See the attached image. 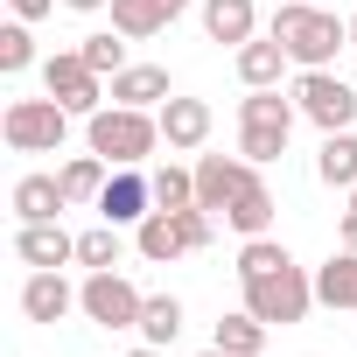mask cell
I'll return each mask as SVG.
<instances>
[{"mask_svg":"<svg viewBox=\"0 0 357 357\" xmlns=\"http://www.w3.org/2000/svg\"><path fill=\"white\" fill-rule=\"evenodd\" d=\"M218 350H225V357H259V350H266V322H259L252 308L225 315V322H218Z\"/></svg>","mask_w":357,"mask_h":357,"instance_id":"cell-23","label":"cell"},{"mask_svg":"<svg viewBox=\"0 0 357 357\" xmlns=\"http://www.w3.org/2000/svg\"><path fill=\"white\" fill-rule=\"evenodd\" d=\"M266 36H273L301 70H329V63H336V50H350V22L322 15L315 0H280L273 22H266Z\"/></svg>","mask_w":357,"mask_h":357,"instance_id":"cell-1","label":"cell"},{"mask_svg":"<svg viewBox=\"0 0 357 357\" xmlns=\"http://www.w3.org/2000/svg\"><path fill=\"white\" fill-rule=\"evenodd\" d=\"M315 301H322V308H357V252H350V245L315 266Z\"/></svg>","mask_w":357,"mask_h":357,"instance_id":"cell-19","label":"cell"},{"mask_svg":"<svg viewBox=\"0 0 357 357\" xmlns=\"http://www.w3.org/2000/svg\"><path fill=\"white\" fill-rule=\"evenodd\" d=\"M133 245H140V259L168 266V259L190 252V231H183V218H175V211H147V218L133 225Z\"/></svg>","mask_w":357,"mask_h":357,"instance_id":"cell-14","label":"cell"},{"mask_svg":"<svg viewBox=\"0 0 357 357\" xmlns=\"http://www.w3.org/2000/svg\"><path fill=\"white\" fill-rule=\"evenodd\" d=\"M252 29H259V8H252V0H204V36H211V43L245 50Z\"/></svg>","mask_w":357,"mask_h":357,"instance_id":"cell-17","label":"cell"},{"mask_svg":"<svg viewBox=\"0 0 357 357\" xmlns=\"http://www.w3.org/2000/svg\"><path fill=\"white\" fill-rule=\"evenodd\" d=\"M204 357H225V350H218V343H211V350H204Z\"/></svg>","mask_w":357,"mask_h":357,"instance_id":"cell-36","label":"cell"},{"mask_svg":"<svg viewBox=\"0 0 357 357\" xmlns=\"http://www.w3.org/2000/svg\"><path fill=\"white\" fill-rule=\"evenodd\" d=\"M175 98V84H168V70L161 63H126L119 77H112V105H168Z\"/></svg>","mask_w":357,"mask_h":357,"instance_id":"cell-16","label":"cell"},{"mask_svg":"<svg viewBox=\"0 0 357 357\" xmlns=\"http://www.w3.org/2000/svg\"><path fill=\"white\" fill-rule=\"evenodd\" d=\"M350 204H357V190H350Z\"/></svg>","mask_w":357,"mask_h":357,"instance_id":"cell-38","label":"cell"},{"mask_svg":"<svg viewBox=\"0 0 357 357\" xmlns=\"http://www.w3.org/2000/svg\"><path fill=\"white\" fill-rule=\"evenodd\" d=\"M252 183H259V161H245V154H204V161H197V204H204L211 218H225Z\"/></svg>","mask_w":357,"mask_h":357,"instance_id":"cell-8","label":"cell"},{"mask_svg":"<svg viewBox=\"0 0 357 357\" xmlns=\"http://www.w3.org/2000/svg\"><path fill=\"white\" fill-rule=\"evenodd\" d=\"M8 204H15V218H22V225H50V218H63V211H70V190H63V175H22Z\"/></svg>","mask_w":357,"mask_h":357,"instance_id":"cell-13","label":"cell"},{"mask_svg":"<svg viewBox=\"0 0 357 357\" xmlns=\"http://www.w3.org/2000/svg\"><path fill=\"white\" fill-rule=\"evenodd\" d=\"M77 308L98 322V329H140V308H147V294L126 280V273H84V287H77Z\"/></svg>","mask_w":357,"mask_h":357,"instance_id":"cell-6","label":"cell"},{"mask_svg":"<svg viewBox=\"0 0 357 357\" xmlns=\"http://www.w3.org/2000/svg\"><path fill=\"white\" fill-rule=\"evenodd\" d=\"M63 190H70V204H98V190H105V175H112V161H98V154H70L63 168Z\"/></svg>","mask_w":357,"mask_h":357,"instance_id":"cell-24","label":"cell"},{"mask_svg":"<svg viewBox=\"0 0 357 357\" xmlns=\"http://www.w3.org/2000/svg\"><path fill=\"white\" fill-rule=\"evenodd\" d=\"M70 15H98V8H112V0H63Z\"/></svg>","mask_w":357,"mask_h":357,"instance_id":"cell-33","label":"cell"},{"mask_svg":"<svg viewBox=\"0 0 357 357\" xmlns=\"http://www.w3.org/2000/svg\"><path fill=\"white\" fill-rule=\"evenodd\" d=\"M294 252L287 245H273V238H245L238 245V280H252V273H273V266H287Z\"/></svg>","mask_w":357,"mask_h":357,"instance_id":"cell-29","label":"cell"},{"mask_svg":"<svg viewBox=\"0 0 357 357\" xmlns=\"http://www.w3.org/2000/svg\"><path fill=\"white\" fill-rule=\"evenodd\" d=\"M343 245H350V252H357V204H350V211H343Z\"/></svg>","mask_w":357,"mask_h":357,"instance_id":"cell-32","label":"cell"},{"mask_svg":"<svg viewBox=\"0 0 357 357\" xmlns=\"http://www.w3.org/2000/svg\"><path fill=\"white\" fill-rule=\"evenodd\" d=\"M15 8V22H43V15H56V0H8Z\"/></svg>","mask_w":357,"mask_h":357,"instance_id":"cell-31","label":"cell"},{"mask_svg":"<svg viewBox=\"0 0 357 357\" xmlns=\"http://www.w3.org/2000/svg\"><path fill=\"white\" fill-rule=\"evenodd\" d=\"M294 98H280V84L273 91H252V98H238V154L245 161H280L287 154V133H294Z\"/></svg>","mask_w":357,"mask_h":357,"instance_id":"cell-3","label":"cell"},{"mask_svg":"<svg viewBox=\"0 0 357 357\" xmlns=\"http://www.w3.org/2000/svg\"><path fill=\"white\" fill-rule=\"evenodd\" d=\"M147 211H154V175H140V168H112L105 190H98V218H105V225H140Z\"/></svg>","mask_w":357,"mask_h":357,"instance_id":"cell-10","label":"cell"},{"mask_svg":"<svg viewBox=\"0 0 357 357\" xmlns=\"http://www.w3.org/2000/svg\"><path fill=\"white\" fill-rule=\"evenodd\" d=\"M315 175H322L329 190H357V133H350V126H343V133H322Z\"/></svg>","mask_w":357,"mask_h":357,"instance_id":"cell-21","label":"cell"},{"mask_svg":"<svg viewBox=\"0 0 357 357\" xmlns=\"http://www.w3.org/2000/svg\"><path fill=\"white\" fill-rule=\"evenodd\" d=\"M36 63V36H29V22H8V29H0V70H29Z\"/></svg>","mask_w":357,"mask_h":357,"instance_id":"cell-30","label":"cell"},{"mask_svg":"<svg viewBox=\"0 0 357 357\" xmlns=\"http://www.w3.org/2000/svg\"><path fill=\"white\" fill-rule=\"evenodd\" d=\"M197 204V168H154V211H190Z\"/></svg>","mask_w":357,"mask_h":357,"instance_id":"cell-26","label":"cell"},{"mask_svg":"<svg viewBox=\"0 0 357 357\" xmlns=\"http://www.w3.org/2000/svg\"><path fill=\"white\" fill-rule=\"evenodd\" d=\"M350 50H357V15H350Z\"/></svg>","mask_w":357,"mask_h":357,"instance_id":"cell-35","label":"cell"},{"mask_svg":"<svg viewBox=\"0 0 357 357\" xmlns=\"http://www.w3.org/2000/svg\"><path fill=\"white\" fill-rule=\"evenodd\" d=\"M225 225H231L238 238H266V231H273V190H266V183H252V190L225 211Z\"/></svg>","mask_w":357,"mask_h":357,"instance_id":"cell-22","label":"cell"},{"mask_svg":"<svg viewBox=\"0 0 357 357\" xmlns=\"http://www.w3.org/2000/svg\"><path fill=\"white\" fill-rule=\"evenodd\" d=\"M70 308H77V287L63 280V266H36L22 280V315L29 322H63Z\"/></svg>","mask_w":357,"mask_h":357,"instance_id":"cell-11","label":"cell"},{"mask_svg":"<svg viewBox=\"0 0 357 357\" xmlns=\"http://www.w3.org/2000/svg\"><path fill=\"white\" fill-rule=\"evenodd\" d=\"M84 140H91L98 161H112V168H140V161L161 147V119L140 112V105H98V112L84 119Z\"/></svg>","mask_w":357,"mask_h":357,"instance_id":"cell-2","label":"cell"},{"mask_svg":"<svg viewBox=\"0 0 357 357\" xmlns=\"http://www.w3.org/2000/svg\"><path fill=\"white\" fill-rule=\"evenodd\" d=\"M15 252H22V266H70L77 259V238L50 218V225H22L15 231Z\"/></svg>","mask_w":357,"mask_h":357,"instance_id":"cell-15","label":"cell"},{"mask_svg":"<svg viewBox=\"0 0 357 357\" xmlns=\"http://www.w3.org/2000/svg\"><path fill=\"white\" fill-rule=\"evenodd\" d=\"M245 308H252L266 329H294V322L315 308V273H301L294 259L273 266V273H252V280H245Z\"/></svg>","mask_w":357,"mask_h":357,"instance_id":"cell-4","label":"cell"},{"mask_svg":"<svg viewBox=\"0 0 357 357\" xmlns=\"http://www.w3.org/2000/svg\"><path fill=\"white\" fill-rule=\"evenodd\" d=\"M294 105H301V119H315L322 133H343V126L357 119V91H350L343 77H329V70H301Z\"/></svg>","mask_w":357,"mask_h":357,"instance_id":"cell-9","label":"cell"},{"mask_svg":"<svg viewBox=\"0 0 357 357\" xmlns=\"http://www.w3.org/2000/svg\"><path fill=\"white\" fill-rule=\"evenodd\" d=\"M77 266H91V273L119 266V225H91V231H77Z\"/></svg>","mask_w":357,"mask_h":357,"instance_id":"cell-27","label":"cell"},{"mask_svg":"<svg viewBox=\"0 0 357 357\" xmlns=\"http://www.w3.org/2000/svg\"><path fill=\"white\" fill-rule=\"evenodd\" d=\"M77 112H63L56 98H15L8 112H0V140H8L15 154H56L63 133H70Z\"/></svg>","mask_w":357,"mask_h":357,"instance_id":"cell-5","label":"cell"},{"mask_svg":"<svg viewBox=\"0 0 357 357\" xmlns=\"http://www.w3.org/2000/svg\"><path fill=\"white\" fill-rule=\"evenodd\" d=\"M154 119H161V140L175 154H197L211 140V105L204 98H168V105H154Z\"/></svg>","mask_w":357,"mask_h":357,"instance_id":"cell-12","label":"cell"},{"mask_svg":"<svg viewBox=\"0 0 357 357\" xmlns=\"http://www.w3.org/2000/svg\"><path fill=\"white\" fill-rule=\"evenodd\" d=\"M126 357H161V350H154V343H140V350H126Z\"/></svg>","mask_w":357,"mask_h":357,"instance_id":"cell-34","label":"cell"},{"mask_svg":"<svg viewBox=\"0 0 357 357\" xmlns=\"http://www.w3.org/2000/svg\"><path fill=\"white\" fill-rule=\"evenodd\" d=\"M77 56H84L98 77H119V70H126V36H119V29H112V36H84Z\"/></svg>","mask_w":357,"mask_h":357,"instance_id":"cell-28","label":"cell"},{"mask_svg":"<svg viewBox=\"0 0 357 357\" xmlns=\"http://www.w3.org/2000/svg\"><path fill=\"white\" fill-rule=\"evenodd\" d=\"M140 336L161 350V343H175L183 336V301L175 294H147V308H140Z\"/></svg>","mask_w":357,"mask_h":357,"instance_id":"cell-25","label":"cell"},{"mask_svg":"<svg viewBox=\"0 0 357 357\" xmlns=\"http://www.w3.org/2000/svg\"><path fill=\"white\" fill-rule=\"evenodd\" d=\"M287 63H294V56H287V50H280L273 36H266V43L252 36V43L238 50V77H245V91H273V84L287 77Z\"/></svg>","mask_w":357,"mask_h":357,"instance_id":"cell-18","label":"cell"},{"mask_svg":"<svg viewBox=\"0 0 357 357\" xmlns=\"http://www.w3.org/2000/svg\"><path fill=\"white\" fill-rule=\"evenodd\" d=\"M175 22V0H112V29L126 36V43H147V36H161Z\"/></svg>","mask_w":357,"mask_h":357,"instance_id":"cell-20","label":"cell"},{"mask_svg":"<svg viewBox=\"0 0 357 357\" xmlns=\"http://www.w3.org/2000/svg\"><path fill=\"white\" fill-rule=\"evenodd\" d=\"M183 8H190V0H175V15H183Z\"/></svg>","mask_w":357,"mask_h":357,"instance_id":"cell-37","label":"cell"},{"mask_svg":"<svg viewBox=\"0 0 357 357\" xmlns=\"http://www.w3.org/2000/svg\"><path fill=\"white\" fill-rule=\"evenodd\" d=\"M43 91H50L63 112H77V119H91V112L105 105V77H98L77 50H56V56L43 63Z\"/></svg>","mask_w":357,"mask_h":357,"instance_id":"cell-7","label":"cell"}]
</instances>
